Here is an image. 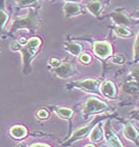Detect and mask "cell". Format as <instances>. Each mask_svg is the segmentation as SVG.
Wrapping results in <instances>:
<instances>
[{
    "label": "cell",
    "instance_id": "cell-1",
    "mask_svg": "<svg viewBox=\"0 0 139 147\" xmlns=\"http://www.w3.org/2000/svg\"><path fill=\"white\" fill-rule=\"evenodd\" d=\"M41 45H42V40H39V37H32V38H30L28 40L26 45L20 49V51L22 52V55H23V63L25 65V68H24L25 73H27V67H28L29 63L32 60V58L35 56Z\"/></svg>",
    "mask_w": 139,
    "mask_h": 147
},
{
    "label": "cell",
    "instance_id": "cell-2",
    "mask_svg": "<svg viewBox=\"0 0 139 147\" xmlns=\"http://www.w3.org/2000/svg\"><path fill=\"white\" fill-rule=\"evenodd\" d=\"M19 28H27L30 31H34L35 28H37V13L32 11V13H29L28 16L14 20L13 25L11 26V31H15Z\"/></svg>",
    "mask_w": 139,
    "mask_h": 147
},
{
    "label": "cell",
    "instance_id": "cell-3",
    "mask_svg": "<svg viewBox=\"0 0 139 147\" xmlns=\"http://www.w3.org/2000/svg\"><path fill=\"white\" fill-rule=\"evenodd\" d=\"M108 109V105L105 102L99 100L98 97H89L87 98L85 105H84L83 114L84 115H92L100 112H104Z\"/></svg>",
    "mask_w": 139,
    "mask_h": 147
},
{
    "label": "cell",
    "instance_id": "cell-4",
    "mask_svg": "<svg viewBox=\"0 0 139 147\" xmlns=\"http://www.w3.org/2000/svg\"><path fill=\"white\" fill-rule=\"evenodd\" d=\"M110 19L118 27H128L134 24L133 19L129 16L127 11L123 8H118V9L113 11L110 13Z\"/></svg>",
    "mask_w": 139,
    "mask_h": 147
},
{
    "label": "cell",
    "instance_id": "cell-5",
    "mask_svg": "<svg viewBox=\"0 0 139 147\" xmlns=\"http://www.w3.org/2000/svg\"><path fill=\"white\" fill-rule=\"evenodd\" d=\"M104 138L107 140V142L109 143L111 147H123V143L119 140L117 136L115 135V133L112 131L110 125V122L107 121L105 124H104Z\"/></svg>",
    "mask_w": 139,
    "mask_h": 147
},
{
    "label": "cell",
    "instance_id": "cell-6",
    "mask_svg": "<svg viewBox=\"0 0 139 147\" xmlns=\"http://www.w3.org/2000/svg\"><path fill=\"white\" fill-rule=\"evenodd\" d=\"M94 52L101 58H107L112 54V47L108 42H97L94 45Z\"/></svg>",
    "mask_w": 139,
    "mask_h": 147
},
{
    "label": "cell",
    "instance_id": "cell-7",
    "mask_svg": "<svg viewBox=\"0 0 139 147\" xmlns=\"http://www.w3.org/2000/svg\"><path fill=\"white\" fill-rule=\"evenodd\" d=\"M123 135L127 140L133 142L134 144L139 145V131H137V129L131 122H128V123L125 124Z\"/></svg>",
    "mask_w": 139,
    "mask_h": 147
},
{
    "label": "cell",
    "instance_id": "cell-8",
    "mask_svg": "<svg viewBox=\"0 0 139 147\" xmlns=\"http://www.w3.org/2000/svg\"><path fill=\"white\" fill-rule=\"evenodd\" d=\"M101 93L107 98L114 100L117 95V89L114 83L111 81H104L100 86Z\"/></svg>",
    "mask_w": 139,
    "mask_h": 147
},
{
    "label": "cell",
    "instance_id": "cell-9",
    "mask_svg": "<svg viewBox=\"0 0 139 147\" xmlns=\"http://www.w3.org/2000/svg\"><path fill=\"white\" fill-rule=\"evenodd\" d=\"M95 123L96 122H95V120H94V121H92L90 123L87 124V125H84V126H82V127H80V129H77V131L72 135V137L70 138V140L66 142V145L71 144V143H73V142L77 141V140H79V139H82L83 137H85L87 134H89V133L92 131V129H94Z\"/></svg>",
    "mask_w": 139,
    "mask_h": 147
},
{
    "label": "cell",
    "instance_id": "cell-10",
    "mask_svg": "<svg viewBox=\"0 0 139 147\" xmlns=\"http://www.w3.org/2000/svg\"><path fill=\"white\" fill-rule=\"evenodd\" d=\"M54 73H55L56 76L59 77V78H62V79H66V78H70V77L75 75L74 67L70 62L61 63L60 65L54 69Z\"/></svg>",
    "mask_w": 139,
    "mask_h": 147
},
{
    "label": "cell",
    "instance_id": "cell-11",
    "mask_svg": "<svg viewBox=\"0 0 139 147\" xmlns=\"http://www.w3.org/2000/svg\"><path fill=\"white\" fill-rule=\"evenodd\" d=\"M72 87H76L79 89H83L86 91H96L98 87V80L96 79H85L82 81L75 82L71 84Z\"/></svg>",
    "mask_w": 139,
    "mask_h": 147
},
{
    "label": "cell",
    "instance_id": "cell-12",
    "mask_svg": "<svg viewBox=\"0 0 139 147\" xmlns=\"http://www.w3.org/2000/svg\"><path fill=\"white\" fill-rule=\"evenodd\" d=\"M80 11H81L80 5L75 2H66L63 6V13L68 17L76 16V15L80 13Z\"/></svg>",
    "mask_w": 139,
    "mask_h": 147
},
{
    "label": "cell",
    "instance_id": "cell-13",
    "mask_svg": "<svg viewBox=\"0 0 139 147\" xmlns=\"http://www.w3.org/2000/svg\"><path fill=\"white\" fill-rule=\"evenodd\" d=\"M89 139L90 141L94 142V143H97V142H100L104 139V131L101 127V124H97V125L94 126V129L90 131V135H89Z\"/></svg>",
    "mask_w": 139,
    "mask_h": 147
},
{
    "label": "cell",
    "instance_id": "cell-14",
    "mask_svg": "<svg viewBox=\"0 0 139 147\" xmlns=\"http://www.w3.org/2000/svg\"><path fill=\"white\" fill-rule=\"evenodd\" d=\"M103 4L104 3L102 1H89V2L86 3V8L94 16H99L102 13Z\"/></svg>",
    "mask_w": 139,
    "mask_h": 147
},
{
    "label": "cell",
    "instance_id": "cell-15",
    "mask_svg": "<svg viewBox=\"0 0 139 147\" xmlns=\"http://www.w3.org/2000/svg\"><path fill=\"white\" fill-rule=\"evenodd\" d=\"M11 134L14 138H16V139H21V138H24V137L27 135V131L24 126L16 125L11 129Z\"/></svg>",
    "mask_w": 139,
    "mask_h": 147
},
{
    "label": "cell",
    "instance_id": "cell-16",
    "mask_svg": "<svg viewBox=\"0 0 139 147\" xmlns=\"http://www.w3.org/2000/svg\"><path fill=\"white\" fill-rule=\"evenodd\" d=\"M66 49L71 53L72 55L74 56H78L81 54L82 51V46L80 44H76V42H68L66 44Z\"/></svg>",
    "mask_w": 139,
    "mask_h": 147
},
{
    "label": "cell",
    "instance_id": "cell-17",
    "mask_svg": "<svg viewBox=\"0 0 139 147\" xmlns=\"http://www.w3.org/2000/svg\"><path fill=\"white\" fill-rule=\"evenodd\" d=\"M114 32L117 36L121 37V38H127V37H131L133 35V32L130 29L126 28V27H116L114 29Z\"/></svg>",
    "mask_w": 139,
    "mask_h": 147
},
{
    "label": "cell",
    "instance_id": "cell-18",
    "mask_svg": "<svg viewBox=\"0 0 139 147\" xmlns=\"http://www.w3.org/2000/svg\"><path fill=\"white\" fill-rule=\"evenodd\" d=\"M56 113L58 115L62 117V118H71L72 115H73V111L71 109H68V108H58L57 110H56Z\"/></svg>",
    "mask_w": 139,
    "mask_h": 147
},
{
    "label": "cell",
    "instance_id": "cell-19",
    "mask_svg": "<svg viewBox=\"0 0 139 147\" xmlns=\"http://www.w3.org/2000/svg\"><path fill=\"white\" fill-rule=\"evenodd\" d=\"M134 62H139V31L134 42Z\"/></svg>",
    "mask_w": 139,
    "mask_h": 147
},
{
    "label": "cell",
    "instance_id": "cell-20",
    "mask_svg": "<svg viewBox=\"0 0 139 147\" xmlns=\"http://www.w3.org/2000/svg\"><path fill=\"white\" fill-rule=\"evenodd\" d=\"M111 61H112V63H115V64H123L126 62V57L123 54H116L111 58Z\"/></svg>",
    "mask_w": 139,
    "mask_h": 147
},
{
    "label": "cell",
    "instance_id": "cell-21",
    "mask_svg": "<svg viewBox=\"0 0 139 147\" xmlns=\"http://www.w3.org/2000/svg\"><path fill=\"white\" fill-rule=\"evenodd\" d=\"M79 60L80 62H82L83 64H89V63L92 62V56L87 54V53H84V54H81L80 57H79Z\"/></svg>",
    "mask_w": 139,
    "mask_h": 147
},
{
    "label": "cell",
    "instance_id": "cell-22",
    "mask_svg": "<svg viewBox=\"0 0 139 147\" xmlns=\"http://www.w3.org/2000/svg\"><path fill=\"white\" fill-rule=\"evenodd\" d=\"M7 20V15L5 13V11H3L2 8H0V32L2 31L3 25Z\"/></svg>",
    "mask_w": 139,
    "mask_h": 147
},
{
    "label": "cell",
    "instance_id": "cell-23",
    "mask_svg": "<svg viewBox=\"0 0 139 147\" xmlns=\"http://www.w3.org/2000/svg\"><path fill=\"white\" fill-rule=\"evenodd\" d=\"M37 115L39 119H46V118H48L49 113H48V111L45 110V109H39V110L37 111Z\"/></svg>",
    "mask_w": 139,
    "mask_h": 147
},
{
    "label": "cell",
    "instance_id": "cell-24",
    "mask_svg": "<svg viewBox=\"0 0 139 147\" xmlns=\"http://www.w3.org/2000/svg\"><path fill=\"white\" fill-rule=\"evenodd\" d=\"M49 63H50V65H52L53 67H58V66L60 65L61 62L59 59H57V58H51L50 61H49Z\"/></svg>",
    "mask_w": 139,
    "mask_h": 147
},
{
    "label": "cell",
    "instance_id": "cell-25",
    "mask_svg": "<svg viewBox=\"0 0 139 147\" xmlns=\"http://www.w3.org/2000/svg\"><path fill=\"white\" fill-rule=\"evenodd\" d=\"M133 17H134V18H136V19H138V20H139V8H137L136 11H135V13H134Z\"/></svg>",
    "mask_w": 139,
    "mask_h": 147
},
{
    "label": "cell",
    "instance_id": "cell-26",
    "mask_svg": "<svg viewBox=\"0 0 139 147\" xmlns=\"http://www.w3.org/2000/svg\"><path fill=\"white\" fill-rule=\"evenodd\" d=\"M31 147H50V146L45 145V144H35V145H33V146H31Z\"/></svg>",
    "mask_w": 139,
    "mask_h": 147
},
{
    "label": "cell",
    "instance_id": "cell-27",
    "mask_svg": "<svg viewBox=\"0 0 139 147\" xmlns=\"http://www.w3.org/2000/svg\"><path fill=\"white\" fill-rule=\"evenodd\" d=\"M84 147H96V145H94V144H88V145H85Z\"/></svg>",
    "mask_w": 139,
    "mask_h": 147
}]
</instances>
